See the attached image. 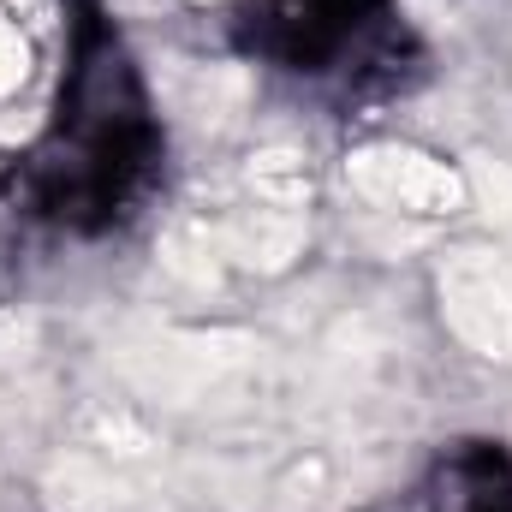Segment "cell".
Here are the masks:
<instances>
[{
	"instance_id": "obj_1",
	"label": "cell",
	"mask_w": 512,
	"mask_h": 512,
	"mask_svg": "<svg viewBox=\"0 0 512 512\" xmlns=\"http://www.w3.org/2000/svg\"><path fill=\"white\" fill-rule=\"evenodd\" d=\"M155 161H161V126L137 78V60L96 0L72 6L54 120L12 161L6 173L12 203L60 233L96 239L131 215V203L155 179Z\"/></svg>"
},
{
	"instance_id": "obj_2",
	"label": "cell",
	"mask_w": 512,
	"mask_h": 512,
	"mask_svg": "<svg viewBox=\"0 0 512 512\" xmlns=\"http://www.w3.org/2000/svg\"><path fill=\"white\" fill-rule=\"evenodd\" d=\"M233 42L280 72H387L393 60V0H251L233 18Z\"/></svg>"
},
{
	"instance_id": "obj_3",
	"label": "cell",
	"mask_w": 512,
	"mask_h": 512,
	"mask_svg": "<svg viewBox=\"0 0 512 512\" xmlns=\"http://www.w3.org/2000/svg\"><path fill=\"white\" fill-rule=\"evenodd\" d=\"M429 512H512V459L495 441H465L435 465Z\"/></svg>"
},
{
	"instance_id": "obj_4",
	"label": "cell",
	"mask_w": 512,
	"mask_h": 512,
	"mask_svg": "<svg viewBox=\"0 0 512 512\" xmlns=\"http://www.w3.org/2000/svg\"><path fill=\"white\" fill-rule=\"evenodd\" d=\"M72 6H90V0H72Z\"/></svg>"
}]
</instances>
